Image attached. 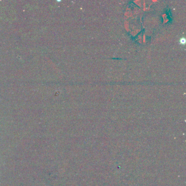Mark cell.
I'll return each instance as SVG.
<instances>
[{
  "mask_svg": "<svg viewBox=\"0 0 186 186\" xmlns=\"http://www.w3.org/2000/svg\"><path fill=\"white\" fill-rule=\"evenodd\" d=\"M180 43L181 44L185 45V44H186V39H185V38H181L180 39Z\"/></svg>",
  "mask_w": 186,
  "mask_h": 186,
  "instance_id": "obj_1",
  "label": "cell"
}]
</instances>
